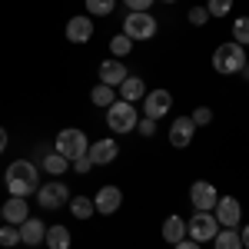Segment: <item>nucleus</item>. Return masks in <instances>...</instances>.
<instances>
[{"instance_id": "0eeeda50", "label": "nucleus", "mask_w": 249, "mask_h": 249, "mask_svg": "<svg viewBox=\"0 0 249 249\" xmlns=\"http://www.w3.org/2000/svg\"><path fill=\"white\" fill-rule=\"evenodd\" d=\"M216 232H219V223H216V216H213V213L196 210L190 216V223H186V236H190L193 243H210Z\"/></svg>"}, {"instance_id": "393cba45", "label": "nucleus", "mask_w": 249, "mask_h": 249, "mask_svg": "<svg viewBox=\"0 0 249 249\" xmlns=\"http://www.w3.org/2000/svg\"><path fill=\"white\" fill-rule=\"evenodd\" d=\"M0 246L3 249L20 246V226H14V223H0Z\"/></svg>"}, {"instance_id": "c756f323", "label": "nucleus", "mask_w": 249, "mask_h": 249, "mask_svg": "<svg viewBox=\"0 0 249 249\" xmlns=\"http://www.w3.org/2000/svg\"><path fill=\"white\" fill-rule=\"evenodd\" d=\"M190 120L196 123V126H206V123H213V110H210V107H196Z\"/></svg>"}, {"instance_id": "f8f14e48", "label": "nucleus", "mask_w": 249, "mask_h": 249, "mask_svg": "<svg viewBox=\"0 0 249 249\" xmlns=\"http://www.w3.org/2000/svg\"><path fill=\"white\" fill-rule=\"evenodd\" d=\"M93 206H96V213H103V216H113V213L123 206V193L116 190V186H100V193L93 196Z\"/></svg>"}, {"instance_id": "ea45409f", "label": "nucleus", "mask_w": 249, "mask_h": 249, "mask_svg": "<svg viewBox=\"0 0 249 249\" xmlns=\"http://www.w3.org/2000/svg\"><path fill=\"white\" fill-rule=\"evenodd\" d=\"M163 3H176V0H163Z\"/></svg>"}, {"instance_id": "473e14b6", "label": "nucleus", "mask_w": 249, "mask_h": 249, "mask_svg": "<svg viewBox=\"0 0 249 249\" xmlns=\"http://www.w3.org/2000/svg\"><path fill=\"white\" fill-rule=\"evenodd\" d=\"M70 166H73V170H77L80 176H83V173H90V170H93V160H90V156H77V160H73Z\"/></svg>"}, {"instance_id": "dca6fc26", "label": "nucleus", "mask_w": 249, "mask_h": 249, "mask_svg": "<svg viewBox=\"0 0 249 249\" xmlns=\"http://www.w3.org/2000/svg\"><path fill=\"white\" fill-rule=\"evenodd\" d=\"M43 236H47V223H43V219L27 216V219L20 223V243H27V246H40Z\"/></svg>"}, {"instance_id": "f704fd0d", "label": "nucleus", "mask_w": 249, "mask_h": 249, "mask_svg": "<svg viewBox=\"0 0 249 249\" xmlns=\"http://www.w3.org/2000/svg\"><path fill=\"white\" fill-rule=\"evenodd\" d=\"M173 249H203V243H193L190 236H186V239H179V243H176Z\"/></svg>"}, {"instance_id": "5701e85b", "label": "nucleus", "mask_w": 249, "mask_h": 249, "mask_svg": "<svg viewBox=\"0 0 249 249\" xmlns=\"http://www.w3.org/2000/svg\"><path fill=\"white\" fill-rule=\"evenodd\" d=\"M90 100H93L96 107H113V103L120 100V96H116V90H113V87H107V83H96L93 90H90Z\"/></svg>"}, {"instance_id": "4468645a", "label": "nucleus", "mask_w": 249, "mask_h": 249, "mask_svg": "<svg viewBox=\"0 0 249 249\" xmlns=\"http://www.w3.org/2000/svg\"><path fill=\"white\" fill-rule=\"evenodd\" d=\"M130 77V70H126V67H123V60H103V63H100V83H107V87H120V83H123V80Z\"/></svg>"}, {"instance_id": "aec40b11", "label": "nucleus", "mask_w": 249, "mask_h": 249, "mask_svg": "<svg viewBox=\"0 0 249 249\" xmlns=\"http://www.w3.org/2000/svg\"><path fill=\"white\" fill-rule=\"evenodd\" d=\"M43 243L50 249H70V230L67 226H47V236H43Z\"/></svg>"}, {"instance_id": "cd10ccee", "label": "nucleus", "mask_w": 249, "mask_h": 249, "mask_svg": "<svg viewBox=\"0 0 249 249\" xmlns=\"http://www.w3.org/2000/svg\"><path fill=\"white\" fill-rule=\"evenodd\" d=\"M232 40H236L239 47L249 43V17H239L236 23H232Z\"/></svg>"}, {"instance_id": "1a4fd4ad", "label": "nucleus", "mask_w": 249, "mask_h": 249, "mask_svg": "<svg viewBox=\"0 0 249 249\" xmlns=\"http://www.w3.org/2000/svg\"><path fill=\"white\" fill-rule=\"evenodd\" d=\"M190 199L196 210L203 213H213V206H216V199H219V193H216V186L213 183H206V179H196L190 186Z\"/></svg>"}, {"instance_id": "f3484780", "label": "nucleus", "mask_w": 249, "mask_h": 249, "mask_svg": "<svg viewBox=\"0 0 249 249\" xmlns=\"http://www.w3.org/2000/svg\"><path fill=\"white\" fill-rule=\"evenodd\" d=\"M116 93H120V100H126V103H133V107H136V100L146 96V83H143L140 77H126L120 87H116Z\"/></svg>"}, {"instance_id": "b1692460", "label": "nucleus", "mask_w": 249, "mask_h": 249, "mask_svg": "<svg viewBox=\"0 0 249 249\" xmlns=\"http://www.w3.org/2000/svg\"><path fill=\"white\" fill-rule=\"evenodd\" d=\"M67 206H70V213H73L77 219H90V216L96 213L93 199H87V196H70V203H67Z\"/></svg>"}, {"instance_id": "f257e3e1", "label": "nucleus", "mask_w": 249, "mask_h": 249, "mask_svg": "<svg viewBox=\"0 0 249 249\" xmlns=\"http://www.w3.org/2000/svg\"><path fill=\"white\" fill-rule=\"evenodd\" d=\"M3 183H7V190L10 196H34L40 190V170L30 163V160H14L7 173H3Z\"/></svg>"}, {"instance_id": "2eb2a0df", "label": "nucleus", "mask_w": 249, "mask_h": 249, "mask_svg": "<svg viewBox=\"0 0 249 249\" xmlns=\"http://www.w3.org/2000/svg\"><path fill=\"white\" fill-rule=\"evenodd\" d=\"M193 133H196V123L190 116H179V120H173V126H170V143L176 150H183V146L193 143Z\"/></svg>"}, {"instance_id": "20e7f679", "label": "nucleus", "mask_w": 249, "mask_h": 249, "mask_svg": "<svg viewBox=\"0 0 249 249\" xmlns=\"http://www.w3.org/2000/svg\"><path fill=\"white\" fill-rule=\"evenodd\" d=\"M123 34L130 40H153L156 37V17H150V10H130L123 20Z\"/></svg>"}, {"instance_id": "e433bc0d", "label": "nucleus", "mask_w": 249, "mask_h": 249, "mask_svg": "<svg viewBox=\"0 0 249 249\" xmlns=\"http://www.w3.org/2000/svg\"><path fill=\"white\" fill-rule=\"evenodd\" d=\"M3 150H7V130L0 126V153H3Z\"/></svg>"}, {"instance_id": "58836bf2", "label": "nucleus", "mask_w": 249, "mask_h": 249, "mask_svg": "<svg viewBox=\"0 0 249 249\" xmlns=\"http://www.w3.org/2000/svg\"><path fill=\"white\" fill-rule=\"evenodd\" d=\"M0 219H3V203H0Z\"/></svg>"}, {"instance_id": "423d86ee", "label": "nucleus", "mask_w": 249, "mask_h": 249, "mask_svg": "<svg viewBox=\"0 0 249 249\" xmlns=\"http://www.w3.org/2000/svg\"><path fill=\"white\" fill-rule=\"evenodd\" d=\"M67 203H70V190H67L63 179H50V183H43L37 190V206L40 210H63Z\"/></svg>"}, {"instance_id": "f03ea898", "label": "nucleus", "mask_w": 249, "mask_h": 249, "mask_svg": "<svg viewBox=\"0 0 249 249\" xmlns=\"http://www.w3.org/2000/svg\"><path fill=\"white\" fill-rule=\"evenodd\" d=\"M243 67H246V50H243L236 40L216 47V53H213V70H216V73L232 77V73H243Z\"/></svg>"}, {"instance_id": "9b49d317", "label": "nucleus", "mask_w": 249, "mask_h": 249, "mask_svg": "<svg viewBox=\"0 0 249 249\" xmlns=\"http://www.w3.org/2000/svg\"><path fill=\"white\" fill-rule=\"evenodd\" d=\"M90 37H93V17L77 14V17L67 20V40L70 43H87Z\"/></svg>"}, {"instance_id": "2f4dec72", "label": "nucleus", "mask_w": 249, "mask_h": 249, "mask_svg": "<svg viewBox=\"0 0 249 249\" xmlns=\"http://www.w3.org/2000/svg\"><path fill=\"white\" fill-rule=\"evenodd\" d=\"M136 130H140V136H153V133H156V120H150V116H143V120L136 123Z\"/></svg>"}, {"instance_id": "6ab92c4d", "label": "nucleus", "mask_w": 249, "mask_h": 249, "mask_svg": "<svg viewBox=\"0 0 249 249\" xmlns=\"http://www.w3.org/2000/svg\"><path fill=\"white\" fill-rule=\"evenodd\" d=\"M163 239L166 243H179V239H186V219L183 216H166V223H163Z\"/></svg>"}, {"instance_id": "c9c22d12", "label": "nucleus", "mask_w": 249, "mask_h": 249, "mask_svg": "<svg viewBox=\"0 0 249 249\" xmlns=\"http://www.w3.org/2000/svg\"><path fill=\"white\" fill-rule=\"evenodd\" d=\"M239 239H243V249H249V223L239 230Z\"/></svg>"}, {"instance_id": "4be33fe9", "label": "nucleus", "mask_w": 249, "mask_h": 249, "mask_svg": "<svg viewBox=\"0 0 249 249\" xmlns=\"http://www.w3.org/2000/svg\"><path fill=\"white\" fill-rule=\"evenodd\" d=\"M43 170L50 173V176H63V173L70 170V160L60 156L57 150H53V153H43Z\"/></svg>"}, {"instance_id": "9d476101", "label": "nucleus", "mask_w": 249, "mask_h": 249, "mask_svg": "<svg viewBox=\"0 0 249 249\" xmlns=\"http://www.w3.org/2000/svg\"><path fill=\"white\" fill-rule=\"evenodd\" d=\"M173 107V96L170 90H153V93L143 96V116H150V120H160V116H166Z\"/></svg>"}, {"instance_id": "a211bd4d", "label": "nucleus", "mask_w": 249, "mask_h": 249, "mask_svg": "<svg viewBox=\"0 0 249 249\" xmlns=\"http://www.w3.org/2000/svg\"><path fill=\"white\" fill-rule=\"evenodd\" d=\"M23 219H27V199H23V196H10V199L3 203V223L20 226Z\"/></svg>"}, {"instance_id": "412c9836", "label": "nucleus", "mask_w": 249, "mask_h": 249, "mask_svg": "<svg viewBox=\"0 0 249 249\" xmlns=\"http://www.w3.org/2000/svg\"><path fill=\"white\" fill-rule=\"evenodd\" d=\"M213 249H243L239 230H219L213 236Z\"/></svg>"}, {"instance_id": "7ed1b4c3", "label": "nucleus", "mask_w": 249, "mask_h": 249, "mask_svg": "<svg viewBox=\"0 0 249 249\" xmlns=\"http://www.w3.org/2000/svg\"><path fill=\"white\" fill-rule=\"evenodd\" d=\"M136 123H140V113H136L133 103L116 100L113 107H107V126H110L113 133H133Z\"/></svg>"}, {"instance_id": "a878e982", "label": "nucleus", "mask_w": 249, "mask_h": 249, "mask_svg": "<svg viewBox=\"0 0 249 249\" xmlns=\"http://www.w3.org/2000/svg\"><path fill=\"white\" fill-rule=\"evenodd\" d=\"M116 0H87V17H110Z\"/></svg>"}, {"instance_id": "c85d7f7f", "label": "nucleus", "mask_w": 249, "mask_h": 249, "mask_svg": "<svg viewBox=\"0 0 249 249\" xmlns=\"http://www.w3.org/2000/svg\"><path fill=\"white\" fill-rule=\"evenodd\" d=\"M206 10H210V17H226L232 10V0H206Z\"/></svg>"}, {"instance_id": "bb28decb", "label": "nucleus", "mask_w": 249, "mask_h": 249, "mask_svg": "<svg viewBox=\"0 0 249 249\" xmlns=\"http://www.w3.org/2000/svg\"><path fill=\"white\" fill-rule=\"evenodd\" d=\"M110 50H113V57H126V53H133V40L126 37V34H116L113 40H110Z\"/></svg>"}, {"instance_id": "6e6552de", "label": "nucleus", "mask_w": 249, "mask_h": 249, "mask_svg": "<svg viewBox=\"0 0 249 249\" xmlns=\"http://www.w3.org/2000/svg\"><path fill=\"white\" fill-rule=\"evenodd\" d=\"M213 216L219 223V230H239V219H243V206L236 196H219L216 206H213Z\"/></svg>"}, {"instance_id": "72a5a7b5", "label": "nucleus", "mask_w": 249, "mask_h": 249, "mask_svg": "<svg viewBox=\"0 0 249 249\" xmlns=\"http://www.w3.org/2000/svg\"><path fill=\"white\" fill-rule=\"evenodd\" d=\"M123 3H126L130 10H150V7H153L156 0H123Z\"/></svg>"}, {"instance_id": "7c9ffc66", "label": "nucleus", "mask_w": 249, "mask_h": 249, "mask_svg": "<svg viewBox=\"0 0 249 249\" xmlns=\"http://www.w3.org/2000/svg\"><path fill=\"white\" fill-rule=\"evenodd\" d=\"M206 20H210V10H206V7H193L190 10V23L193 27H203Z\"/></svg>"}, {"instance_id": "ddd939ff", "label": "nucleus", "mask_w": 249, "mask_h": 249, "mask_svg": "<svg viewBox=\"0 0 249 249\" xmlns=\"http://www.w3.org/2000/svg\"><path fill=\"white\" fill-rule=\"evenodd\" d=\"M116 153H120V146H116V140H96V143H90V150H87V156L93 160V166H107V163H113Z\"/></svg>"}, {"instance_id": "4c0bfd02", "label": "nucleus", "mask_w": 249, "mask_h": 249, "mask_svg": "<svg viewBox=\"0 0 249 249\" xmlns=\"http://www.w3.org/2000/svg\"><path fill=\"white\" fill-rule=\"evenodd\" d=\"M243 77H246V80H249V60H246V67H243Z\"/></svg>"}, {"instance_id": "39448f33", "label": "nucleus", "mask_w": 249, "mask_h": 249, "mask_svg": "<svg viewBox=\"0 0 249 249\" xmlns=\"http://www.w3.org/2000/svg\"><path fill=\"white\" fill-rule=\"evenodd\" d=\"M87 150H90V140H87V133L83 130H60L57 133V153L67 156L70 163L77 160V156H87Z\"/></svg>"}]
</instances>
